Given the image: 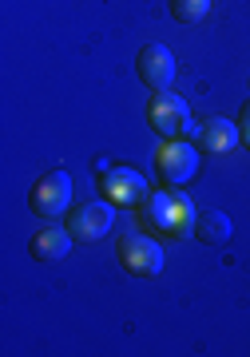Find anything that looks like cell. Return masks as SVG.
<instances>
[{
	"mask_svg": "<svg viewBox=\"0 0 250 357\" xmlns=\"http://www.w3.org/2000/svg\"><path fill=\"white\" fill-rule=\"evenodd\" d=\"M139 206H143V222H151L155 230L171 234V238H183L187 230H195V218H199L191 195L175 191V187L171 191H151Z\"/></svg>",
	"mask_w": 250,
	"mask_h": 357,
	"instance_id": "obj_1",
	"label": "cell"
},
{
	"mask_svg": "<svg viewBox=\"0 0 250 357\" xmlns=\"http://www.w3.org/2000/svg\"><path fill=\"white\" fill-rule=\"evenodd\" d=\"M147 119L163 139H183L187 131H199L195 123H191L187 100H183V96H171V91H155V96H151L147 100Z\"/></svg>",
	"mask_w": 250,
	"mask_h": 357,
	"instance_id": "obj_2",
	"label": "cell"
},
{
	"mask_svg": "<svg viewBox=\"0 0 250 357\" xmlns=\"http://www.w3.org/2000/svg\"><path fill=\"white\" fill-rule=\"evenodd\" d=\"M28 206H32V215L40 218H60L68 206H72V175L68 171H48V175H40L32 183V191H28Z\"/></svg>",
	"mask_w": 250,
	"mask_h": 357,
	"instance_id": "obj_3",
	"label": "cell"
},
{
	"mask_svg": "<svg viewBox=\"0 0 250 357\" xmlns=\"http://www.w3.org/2000/svg\"><path fill=\"white\" fill-rule=\"evenodd\" d=\"M115 258H119V266H124L127 274H135V278H155V274L163 270L159 243H151L147 234H135V230L119 234V243H115Z\"/></svg>",
	"mask_w": 250,
	"mask_h": 357,
	"instance_id": "obj_4",
	"label": "cell"
},
{
	"mask_svg": "<svg viewBox=\"0 0 250 357\" xmlns=\"http://www.w3.org/2000/svg\"><path fill=\"white\" fill-rule=\"evenodd\" d=\"M155 167H159V178L167 187H187L199 171V151L187 139H167L155 155Z\"/></svg>",
	"mask_w": 250,
	"mask_h": 357,
	"instance_id": "obj_5",
	"label": "cell"
},
{
	"mask_svg": "<svg viewBox=\"0 0 250 357\" xmlns=\"http://www.w3.org/2000/svg\"><path fill=\"white\" fill-rule=\"evenodd\" d=\"M100 191L115 206H139L147 199V178L131 171V167H108L100 175Z\"/></svg>",
	"mask_w": 250,
	"mask_h": 357,
	"instance_id": "obj_6",
	"label": "cell"
},
{
	"mask_svg": "<svg viewBox=\"0 0 250 357\" xmlns=\"http://www.w3.org/2000/svg\"><path fill=\"white\" fill-rule=\"evenodd\" d=\"M135 68H139V79H143L151 91H167L171 79H175V56H171L167 44H143Z\"/></svg>",
	"mask_w": 250,
	"mask_h": 357,
	"instance_id": "obj_7",
	"label": "cell"
},
{
	"mask_svg": "<svg viewBox=\"0 0 250 357\" xmlns=\"http://www.w3.org/2000/svg\"><path fill=\"white\" fill-rule=\"evenodd\" d=\"M112 222H115V203H84L72 211L68 230H72L80 243H100L103 234L112 230Z\"/></svg>",
	"mask_w": 250,
	"mask_h": 357,
	"instance_id": "obj_8",
	"label": "cell"
},
{
	"mask_svg": "<svg viewBox=\"0 0 250 357\" xmlns=\"http://www.w3.org/2000/svg\"><path fill=\"white\" fill-rule=\"evenodd\" d=\"M199 147L203 151H211V155H226V151H235L238 143V123H230V119H223V115H211L207 123H199Z\"/></svg>",
	"mask_w": 250,
	"mask_h": 357,
	"instance_id": "obj_9",
	"label": "cell"
},
{
	"mask_svg": "<svg viewBox=\"0 0 250 357\" xmlns=\"http://www.w3.org/2000/svg\"><path fill=\"white\" fill-rule=\"evenodd\" d=\"M72 238L75 234L68 227H56V222H52V227L32 234V246H28V250H32L36 262H60L64 255H72Z\"/></svg>",
	"mask_w": 250,
	"mask_h": 357,
	"instance_id": "obj_10",
	"label": "cell"
},
{
	"mask_svg": "<svg viewBox=\"0 0 250 357\" xmlns=\"http://www.w3.org/2000/svg\"><path fill=\"white\" fill-rule=\"evenodd\" d=\"M230 230L235 227H230V218H226L223 211H203V215L195 218V230H191V234L207 246H223L226 238H230Z\"/></svg>",
	"mask_w": 250,
	"mask_h": 357,
	"instance_id": "obj_11",
	"label": "cell"
},
{
	"mask_svg": "<svg viewBox=\"0 0 250 357\" xmlns=\"http://www.w3.org/2000/svg\"><path fill=\"white\" fill-rule=\"evenodd\" d=\"M211 13V0H171V16L179 24H199Z\"/></svg>",
	"mask_w": 250,
	"mask_h": 357,
	"instance_id": "obj_12",
	"label": "cell"
},
{
	"mask_svg": "<svg viewBox=\"0 0 250 357\" xmlns=\"http://www.w3.org/2000/svg\"><path fill=\"white\" fill-rule=\"evenodd\" d=\"M238 139L247 143L250 151V103H242V115H238Z\"/></svg>",
	"mask_w": 250,
	"mask_h": 357,
	"instance_id": "obj_13",
	"label": "cell"
}]
</instances>
